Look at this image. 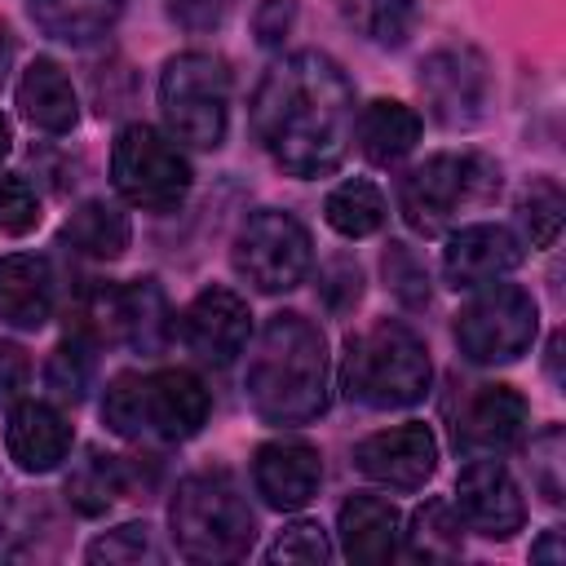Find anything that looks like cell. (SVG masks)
<instances>
[{
    "instance_id": "obj_36",
    "label": "cell",
    "mask_w": 566,
    "mask_h": 566,
    "mask_svg": "<svg viewBox=\"0 0 566 566\" xmlns=\"http://www.w3.org/2000/svg\"><path fill=\"white\" fill-rule=\"evenodd\" d=\"M318 296H323V305H327L332 314L354 310V305H358V296H363V274H358V265H354L349 256L327 261V265H323V274H318Z\"/></svg>"
},
{
    "instance_id": "obj_34",
    "label": "cell",
    "mask_w": 566,
    "mask_h": 566,
    "mask_svg": "<svg viewBox=\"0 0 566 566\" xmlns=\"http://www.w3.org/2000/svg\"><path fill=\"white\" fill-rule=\"evenodd\" d=\"M385 279H389V287L398 292L402 305L420 310V305L429 301V274H424V265L411 256L407 243H389V252H385Z\"/></svg>"
},
{
    "instance_id": "obj_9",
    "label": "cell",
    "mask_w": 566,
    "mask_h": 566,
    "mask_svg": "<svg viewBox=\"0 0 566 566\" xmlns=\"http://www.w3.org/2000/svg\"><path fill=\"white\" fill-rule=\"evenodd\" d=\"M230 261L239 279H248L256 292H292L310 274L314 243H310V230L292 212L261 208L239 226L230 243Z\"/></svg>"
},
{
    "instance_id": "obj_19",
    "label": "cell",
    "mask_w": 566,
    "mask_h": 566,
    "mask_svg": "<svg viewBox=\"0 0 566 566\" xmlns=\"http://www.w3.org/2000/svg\"><path fill=\"white\" fill-rule=\"evenodd\" d=\"M4 447H9V460H18V469L49 473L71 451V424L53 402H18L9 411Z\"/></svg>"
},
{
    "instance_id": "obj_23",
    "label": "cell",
    "mask_w": 566,
    "mask_h": 566,
    "mask_svg": "<svg viewBox=\"0 0 566 566\" xmlns=\"http://www.w3.org/2000/svg\"><path fill=\"white\" fill-rule=\"evenodd\" d=\"M358 128V146L371 164L389 168L398 159H407L420 142V115L407 106V102H394V97H376L363 106V115L354 119Z\"/></svg>"
},
{
    "instance_id": "obj_16",
    "label": "cell",
    "mask_w": 566,
    "mask_h": 566,
    "mask_svg": "<svg viewBox=\"0 0 566 566\" xmlns=\"http://www.w3.org/2000/svg\"><path fill=\"white\" fill-rule=\"evenodd\" d=\"M522 261V239L504 226H464L447 239L442 248V279L460 292L469 287H486L495 279H504L509 270H517Z\"/></svg>"
},
{
    "instance_id": "obj_11",
    "label": "cell",
    "mask_w": 566,
    "mask_h": 566,
    "mask_svg": "<svg viewBox=\"0 0 566 566\" xmlns=\"http://www.w3.org/2000/svg\"><path fill=\"white\" fill-rule=\"evenodd\" d=\"M137 416H142V438H164V442L195 438L208 420V389L186 367L150 371L137 380Z\"/></svg>"
},
{
    "instance_id": "obj_2",
    "label": "cell",
    "mask_w": 566,
    "mask_h": 566,
    "mask_svg": "<svg viewBox=\"0 0 566 566\" xmlns=\"http://www.w3.org/2000/svg\"><path fill=\"white\" fill-rule=\"evenodd\" d=\"M252 411L265 424H310L327 407V345L305 314H274L243 371Z\"/></svg>"
},
{
    "instance_id": "obj_27",
    "label": "cell",
    "mask_w": 566,
    "mask_h": 566,
    "mask_svg": "<svg viewBox=\"0 0 566 566\" xmlns=\"http://www.w3.org/2000/svg\"><path fill=\"white\" fill-rule=\"evenodd\" d=\"M402 535H407V553H411L416 562H451V557H460V548H464L460 513H455L447 500H424V504L411 513V526H407Z\"/></svg>"
},
{
    "instance_id": "obj_28",
    "label": "cell",
    "mask_w": 566,
    "mask_h": 566,
    "mask_svg": "<svg viewBox=\"0 0 566 566\" xmlns=\"http://www.w3.org/2000/svg\"><path fill=\"white\" fill-rule=\"evenodd\" d=\"M340 18L358 27L367 40L398 49L416 31V0H336Z\"/></svg>"
},
{
    "instance_id": "obj_39",
    "label": "cell",
    "mask_w": 566,
    "mask_h": 566,
    "mask_svg": "<svg viewBox=\"0 0 566 566\" xmlns=\"http://www.w3.org/2000/svg\"><path fill=\"white\" fill-rule=\"evenodd\" d=\"M230 4H234V0H168L172 18H177L186 31H208V27H217Z\"/></svg>"
},
{
    "instance_id": "obj_21",
    "label": "cell",
    "mask_w": 566,
    "mask_h": 566,
    "mask_svg": "<svg viewBox=\"0 0 566 566\" xmlns=\"http://www.w3.org/2000/svg\"><path fill=\"white\" fill-rule=\"evenodd\" d=\"M53 314V265L35 252L0 256V323L35 332Z\"/></svg>"
},
{
    "instance_id": "obj_15",
    "label": "cell",
    "mask_w": 566,
    "mask_h": 566,
    "mask_svg": "<svg viewBox=\"0 0 566 566\" xmlns=\"http://www.w3.org/2000/svg\"><path fill=\"white\" fill-rule=\"evenodd\" d=\"M97 318H102L106 336H115L142 354H159L172 336V310H168L155 279H137V283L102 292Z\"/></svg>"
},
{
    "instance_id": "obj_37",
    "label": "cell",
    "mask_w": 566,
    "mask_h": 566,
    "mask_svg": "<svg viewBox=\"0 0 566 566\" xmlns=\"http://www.w3.org/2000/svg\"><path fill=\"white\" fill-rule=\"evenodd\" d=\"M292 18H296V0H261L256 13H252V31L265 49H274L292 31Z\"/></svg>"
},
{
    "instance_id": "obj_5",
    "label": "cell",
    "mask_w": 566,
    "mask_h": 566,
    "mask_svg": "<svg viewBox=\"0 0 566 566\" xmlns=\"http://www.w3.org/2000/svg\"><path fill=\"white\" fill-rule=\"evenodd\" d=\"M159 111L168 124V137L217 150L226 142L230 124V71L212 53H177L164 62L159 75Z\"/></svg>"
},
{
    "instance_id": "obj_29",
    "label": "cell",
    "mask_w": 566,
    "mask_h": 566,
    "mask_svg": "<svg viewBox=\"0 0 566 566\" xmlns=\"http://www.w3.org/2000/svg\"><path fill=\"white\" fill-rule=\"evenodd\" d=\"M124 495V464L115 455H88L71 478H66V500L80 513H106Z\"/></svg>"
},
{
    "instance_id": "obj_25",
    "label": "cell",
    "mask_w": 566,
    "mask_h": 566,
    "mask_svg": "<svg viewBox=\"0 0 566 566\" xmlns=\"http://www.w3.org/2000/svg\"><path fill=\"white\" fill-rule=\"evenodd\" d=\"M124 0H31V18L66 44H88L106 35L119 18Z\"/></svg>"
},
{
    "instance_id": "obj_41",
    "label": "cell",
    "mask_w": 566,
    "mask_h": 566,
    "mask_svg": "<svg viewBox=\"0 0 566 566\" xmlns=\"http://www.w3.org/2000/svg\"><path fill=\"white\" fill-rule=\"evenodd\" d=\"M9 155V124H4V115H0V159Z\"/></svg>"
},
{
    "instance_id": "obj_1",
    "label": "cell",
    "mask_w": 566,
    "mask_h": 566,
    "mask_svg": "<svg viewBox=\"0 0 566 566\" xmlns=\"http://www.w3.org/2000/svg\"><path fill=\"white\" fill-rule=\"evenodd\" d=\"M252 133L283 172H332L354 142V88L345 71L318 49L279 57L252 93Z\"/></svg>"
},
{
    "instance_id": "obj_22",
    "label": "cell",
    "mask_w": 566,
    "mask_h": 566,
    "mask_svg": "<svg viewBox=\"0 0 566 566\" xmlns=\"http://www.w3.org/2000/svg\"><path fill=\"white\" fill-rule=\"evenodd\" d=\"M18 106L40 133H71L80 119L75 88L53 57H35L18 80Z\"/></svg>"
},
{
    "instance_id": "obj_3",
    "label": "cell",
    "mask_w": 566,
    "mask_h": 566,
    "mask_svg": "<svg viewBox=\"0 0 566 566\" xmlns=\"http://www.w3.org/2000/svg\"><path fill=\"white\" fill-rule=\"evenodd\" d=\"M429 349L424 340L394 318L371 323L367 332L349 336L345 363H340V385L354 402L389 411V407H411L429 394Z\"/></svg>"
},
{
    "instance_id": "obj_26",
    "label": "cell",
    "mask_w": 566,
    "mask_h": 566,
    "mask_svg": "<svg viewBox=\"0 0 566 566\" xmlns=\"http://www.w3.org/2000/svg\"><path fill=\"white\" fill-rule=\"evenodd\" d=\"M323 217L336 234L345 239H367L385 226V195L367 181V177H349L340 181L327 199H323Z\"/></svg>"
},
{
    "instance_id": "obj_40",
    "label": "cell",
    "mask_w": 566,
    "mask_h": 566,
    "mask_svg": "<svg viewBox=\"0 0 566 566\" xmlns=\"http://www.w3.org/2000/svg\"><path fill=\"white\" fill-rule=\"evenodd\" d=\"M531 557H535V562H553V566H562V562H566V535H562V531H544V539L531 544Z\"/></svg>"
},
{
    "instance_id": "obj_30",
    "label": "cell",
    "mask_w": 566,
    "mask_h": 566,
    "mask_svg": "<svg viewBox=\"0 0 566 566\" xmlns=\"http://www.w3.org/2000/svg\"><path fill=\"white\" fill-rule=\"evenodd\" d=\"M562 217H566V199H562V186L557 181L539 177V181H531L522 190V199H517V226H522V234H526L531 248H548L557 239V230H562Z\"/></svg>"
},
{
    "instance_id": "obj_12",
    "label": "cell",
    "mask_w": 566,
    "mask_h": 566,
    "mask_svg": "<svg viewBox=\"0 0 566 566\" xmlns=\"http://www.w3.org/2000/svg\"><path fill=\"white\" fill-rule=\"evenodd\" d=\"M455 513L486 539H509L526 522L522 491L500 460H469L455 478Z\"/></svg>"
},
{
    "instance_id": "obj_35",
    "label": "cell",
    "mask_w": 566,
    "mask_h": 566,
    "mask_svg": "<svg viewBox=\"0 0 566 566\" xmlns=\"http://www.w3.org/2000/svg\"><path fill=\"white\" fill-rule=\"evenodd\" d=\"M35 221H40V199H35V190H31V181L27 177H0V230L4 234H27V230H35Z\"/></svg>"
},
{
    "instance_id": "obj_17",
    "label": "cell",
    "mask_w": 566,
    "mask_h": 566,
    "mask_svg": "<svg viewBox=\"0 0 566 566\" xmlns=\"http://www.w3.org/2000/svg\"><path fill=\"white\" fill-rule=\"evenodd\" d=\"M252 482H256V491L265 495L270 509H283V513L305 509L318 495L323 455H318V447H310L301 438L265 442L252 460Z\"/></svg>"
},
{
    "instance_id": "obj_20",
    "label": "cell",
    "mask_w": 566,
    "mask_h": 566,
    "mask_svg": "<svg viewBox=\"0 0 566 566\" xmlns=\"http://www.w3.org/2000/svg\"><path fill=\"white\" fill-rule=\"evenodd\" d=\"M336 531H340L345 557L358 566H385L389 557H398V544H402L398 509L380 495H349L340 504Z\"/></svg>"
},
{
    "instance_id": "obj_4",
    "label": "cell",
    "mask_w": 566,
    "mask_h": 566,
    "mask_svg": "<svg viewBox=\"0 0 566 566\" xmlns=\"http://www.w3.org/2000/svg\"><path fill=\"white\" fill-rule=\"evenodd\" d=\"M168 526L190 562H239L256 535L252 509L226 473H190L168 504Z\"/></svg>"
},
{
    "instance_id": "obj_32",
    "label": "cell",
    "mask_w": 566,
    "mask_h": 566,
    "mask_svg": "<svg viewBox=\"0 0 566 566\" xmlns=\"http://www.w3.org/2000/svg\"><path fill=\"white\" fill-rule=\"evenodd\" d=\"M159 557L164 553L146 522H124L88 544V562H106V566H137V562H159Z\"/></svg>"
},
{
    "instance_id": "obj_8",
    "label": "cell",
    "mask_w": 566,
    "mask_h": 566,
    "mask_svg": "<svg viewBox=\"0 0 566 566\" xmlns=\"http://www.w3.org/2000/svg\"><path fill=\"white\" fill-rule=\"evenodd\" d=\"M539 327V305L517 283H486L455 314V345L469 363H513L531 349Z\"/></svg>"
},
{
    "instance_id": "obj_14",
    "label": "cell",
    "mask_w": 566,
    "mask_h": 566,
    "mask_svg": "<svg viewBox=\"0 0 566 566\" xmlns=\"http://www.w3.org/2000/svg\"><path fill=\"white\" fill-rule=\"evenodd\" d=\"M248 332H252L248 301L230 287H203L181 314V336H186L190 354H199L212 367L234 363L248 345Z\"/></svg>"
},
{
    "instance_id": "obj_31",
    "label": "cell",
    "mask_w": 566,
    "mask_h": 566,
    "mask_svg": "<svg viewBox=\"0 0 566 566\" xmlns=\"http://www.w3.org/2000/svg\"><path fill=\"white\" fill-rule=\"evenodd\" d=\"M93 340L84 336V332H75V336H66L53 354H49V367H44V385L57 394V398H66V402H80L84 398V389H88V380H93Z\"/></svg>"
},
{
    "instance_id": "obj_38",
    "label": "cell",
    "mask_w": 566,
    "mask_h": 566,
    "mask_svg": "<svg viewBox=\"0 0 566 566\" xmlns=\"http://www.w3.org/2000/svg\"><path fill=\"white\" fill-rule=\"evenodd\" d=\"M31 380V358L22 345L0 340V402H13Z\"/></svg>"
},
{
    "instance_id": "obj_10",
    "label": "cell",
    "mask_w": 566,
    "mask_h": 566,
    "mask_svg": "<svg viewBox=\"0 0 566 566\" xmlns=\"http://www.w3.org/2000/svg\"><path fill=\"white\" fill-rule=\"evenodd\" d=\"M420 93H424L438 124L469 128V124L482 119L486 97H491L486 62L473 49H438L420 66Z\"/></svg>"
},
{
    "instance_id": "obj_24",
    "label": "cell",
    "mask_w": 566,
    "mask_h": 566,
    "mask_svg": "<svg viewBox=\"0 0 566 566\" xmlns=\"http://www.w3.org/2000/svg\"><path fill=\"white\" fill-rule=\"evenodd\" d=\"M62 239H66L75 252L93 256V261H115V256H124V248H128V239H133V226H128V212H119L115 203L88 199V203H80V208L66 217Z\"/></svg>"
},
{
    "instance_id": "obj_7",
    "label": "cell",
    "mask_w": 566,
    "mask_h": 566,
    "mask_svg": "<svg viewBox=\"0 0 566 566\" xmlns=\"http://www.w3.org/2000/svg\"><path fill=\"white\" fill-rule=\"evenodd\" d=\"M111 181L119 199H128L133 208L168 212L186 199L195 172L190 159L172 146V137H164L150 124H128L111 146Z\"/></svg>"
},
{
    "instance_id": "obj_13",
    "label": "cell",
    "mask_w": 566,
    "mask_h": 566,
    "mask_svg": "<svg viewBox=\"0 0 566 566\" xmlns=\"http://www.w3.org/2000/svg\"><path fill=\"white\" fill-rule=\"evenodd\" d=\"M354 464L363 478L394 486V491H416L433 478L438 469V442L429 433V424H398V429H380L371 438H363L354 447Z\"/></svg>"
},
{
    "instance_id": "obj_6",
    "label": "cell",
    "mask_w": 566,
    "mask_h": 566,
    "mask_svg": "<svg viewBox=\"0 0 566 566\" xmlns=\"http://www.w3.org/2000/svg\"><path fill=\"white\" fill-rule=\"evenodd\" d=\"M495 190H500V172L482 155H433L402 177L398 208L411 230L442 234L460 217V208L482 203Z\"/></svg>"
},
{
    "instance_id": "obj_33",
    "label": "cell",
    "mask_w": 566,
    "mask_h": 566,
    "mask_svg": "<svg viewBox=\"0 0 566 566\" xmlns=\"http://www.w3.org/2000/svg\"><path fill=\"white\" fill-rule=\"evenodd\" d=\"M270 562H296V566H323L332 557V544L323 535L318 522H292L270 548H265Z\"/></svg>"
},
{
    "instance_id": "obj_18",
    "label": "cell",
    "mask_w": 566,
    "mask_h": 566,
    "mask_svg": "<svg viewBox=\"0 0 566 566\" xmlns=\"http://www.w3.org/2000/svg\"><path fill=\"white\" fill-rule=\"evenodd\" d=\"M526 433V398L513 385H478L455 420V442L464 451H509Z\"/></svg>"
}]
</instances>
